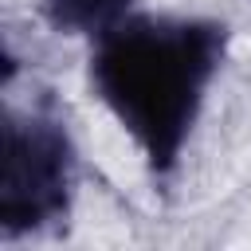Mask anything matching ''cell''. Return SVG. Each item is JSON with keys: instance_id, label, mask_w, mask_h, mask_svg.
I'll return each mask as SVG.
<instances>
[{"instance_id": "obj_1", "label": "cell", "mask_w": 251, "mask_h": 251, "mask_svg": "<svg viewBox=\"0 0 251 251\" xmlns=\"http://www.w3.org/2000/svg\"><path fill=\"white\" fill-rule=\"evenodd\" d=\"M231 27L216 16L145 12L98 35L86 51V86L133 141L153 188L169 192L184 149L224 71Z\"/></svg>"}, {"instance_id": "obj_2", "label": "cell", "mask_w": 251, "mask_h": 251, "mask_svg": "<svg viewBox=\"0 0 251 251\" xmlns=\"http://www.w3.org/2000/svg\"><path fill=\"white\" fill-rule=\"evenodd\" d=\"M0 129V239L20 243L67 227L82 184V157L67 106L47 86H35L24 102L8 94Z\"/></svg>"}, {"instance_id": "obj_3", "label": "cell", "mask_w": 251, "mask_h": 251, "mask_svg": "<svg viewBox=\"0 0 251 251\" xmlns=\"http://www.w3.org/2000/svg\"><path fill=\"white\" fill-rule=\"evenodd\" d=\"M141 8V0H39V20L67 39L94 43L122 20H129Z\"/></svg>"}]
</instances>
